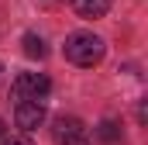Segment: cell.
Listing matches in <instances>:
<instances>
[{"label": "cell", "instance_id": "obj_1", "mask_svg": "<svg viewBox=\"0 0 148 145\" xmlns=\"http://www.w3.org/2000/svg\"><path fill=\"white\" fill-rule=\"evenodd\" d=\"M103 52H107L103 38L93 35V31H76V35L66 38V59H69L73 66H79V69L100 66V62H103Z\"/></svg>", "mask_w": 148, "mask_h": 145}, {"label": "cell", "instance_id": "obj_2", "mask_svg": "<svg viewBox=\"0 0 148 145\" xmlns=\"http://www.w3.org/2000/svg\"><path fill=\"white\" fill-rule=\"evenodd\" d=\"M48 90H52V83H48L45 72H21V76L10 83L14 100H45Z\"/></svg>", "mask_w": 148, "mask_h": 145}, {"label": "cell", "instance_id": "obj_3", "mask_svg": "<svg viewBox=\"0 0 148 145\" xmlns=\"http://www.w3.org/2000/svg\"><path fill=\"white\" fill-rule=\"evenodd\" d=\"M52 138L59 145H69V142H79V138H86V124L79 121V117H55L52 121Z\"/></svg>", "mask_w": 148, "mask_h": 145}, {"label": "cell", "instance_id": "obj_4", "mask_svg": "<svg viewBox=\"0 0 148 145\" xmlns=\"http://www.w3.org/2000/svg\"><path fill=\"white\" fill-rule=\"evenodd\" d=\"M14 121H17L21 131H35V128H41V121H45V107H41V100H17Z\"/></svg>", "mask_w": 148, "mask_h": 145}, {"label": "cell", "instance_id": "obj_5", "mask_svg": "<svg viewBox=\"0 0 148 145\" xmlns=\"http://www.w3.org/2000/svg\"><path fill=\"white\" fill-rule=\"evenodd\" d=\"M73 3V10L79 14V17H103L107 14V7H110V0H69Z\"/></svg>", "mask_w": 148, "mask_h": 145}, {"label": "cell", "instance_id": "obj_6", "mask_svg": "<svg viewBox=\"0 0 148 145\" xmlns=\"http://www.w3.org/2000/svg\"><path fill=\"white\" fill-rule=\"evenodd\" d=\"M97 135H100V142L103 145H124V135H121V124L117 121H100V128H97Z\"/></svg>", "mask_w": 148, "mask_h": 145}, {"label": "cell", "instance_id": "obj_7", "mask_svg": "<svg viewBox=\"0 0 148 145\" xmlns=\"http://www.w3.org/2000/svg\"><path fill=\"white\" fill-rule=\"evenodd\" d=\"M24 52H28L31 59H45V55H48L45 41H41V38H38L35 31H28V35H24Z\"/></svg>", "mask_w": 148, "mask_h": 145}, {"label": "cell", "instance_id": "obj_8", "mask_svg": "<svg viewBox=\"0 0 148 145\" xmlns=\"http://www.w3.org/2000/svg\"><path fill=\"white\" fill-rule=\"evenodd\" d=\"M3 145H35V142L24 138V135H10V138H3Z\"/></svg>", "mask_w": 148, "mask_h": 145}, {"label": "cell", "instance_id": "obj_9", "mask_svg": "<svg viewBox=\"0 0 148 145\" xmlns=\"http://www.w3.org/2000/svg\"><path fill=\"white\" fill-rule=\"evenodd\" d=\"M69 145H90V142H86V138H79V142H69Z\"/></svg>", "mask_w": 148, "mask_h": 145}, {"label": "cell", "instance_id": "obj_10", "mask_svg": "<svg viewBox=\"0 0 148 145\" xmlns=\"http://www.w3.org/2000/svg\"><path fill=\"white\" fill-rule=\"evenodd\" d=\"M41 3H55V0H41Z\"/></svg>", "mask_w": 148, "mask_h": 145}, {"label": "cell", "instance_id": "obj_11", "mask_svg": "<svg viewBox=\"0 0 148 145\" xmlns=\"http://www.w3.org/2000/svg\"><path fill=\"white\" fill-rule=\"evenodd\" d=\"M0 135H3V121H0Z\"/></svg>", "mask_w": 148, "mask_h": 145}]
</instances>
